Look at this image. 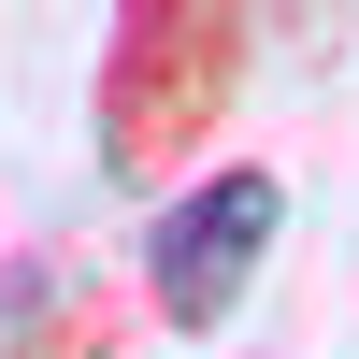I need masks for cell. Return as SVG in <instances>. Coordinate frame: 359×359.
Here are the masks:
<instances>
[{"mask_svg":"<svg viewBox=\"0 0 359 359\" xmlns=\"http://www.w3.org/2000/svg\"><path fill=\"white\" fill-rule=\"evenodd\" d=\"M144 287H115L86 245H29L0 273V359H144Z\"/></svg>","mask_w":359,"mask_h":359,"instance_id":"3","label":"cell"},{"mask_svg":"<svg viewBox=\"0 0 359 359\" xmlns=\"http://www.w3.org/2000/svg\"><path fill=\"white\" fill-rule=\"evenodd\" d=\"M273 230H287V187L273 172H201V187L158 201V230H144V316L158 331H230L245 316V287L273 273Z\"/></svg>","mask_w":359,"mask_h":359,"instance_id":"2","label":"cell"},{"mask_svg":"<svg viewBox=\"0 0 359 359\" xmlns=\"http://www.w3.org/2000/svg\"><path fill=\"white\" fill-rule=\"evenodd\" d=\"M245 72H259V15H245V0H130V15L101 29V86H86L101 172H115V187L187 172L201 144L230 130Z\"/></svg>","mask_w":359,"mask_h":359,"instance_id":"1","label":"cell"}]
</instances>
